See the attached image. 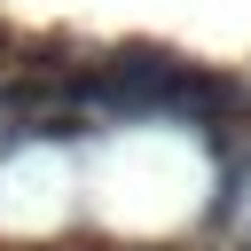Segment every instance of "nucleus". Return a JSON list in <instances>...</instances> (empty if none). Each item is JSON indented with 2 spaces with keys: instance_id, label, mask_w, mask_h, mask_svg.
<instances>
[{
  "instance_id": "f257e3e1",
  "label": "nucleus",
  "mask_w": 251,
  "mask_h": 251,
  "mask_svg": "<svg viewBox=\"0 0 251 251\" xmlns=\"http://www.w3.org/2000/svg\"><path fill=\"white\" fill-rule=\"evenodd\" d=\"M235 102H243V78L235 71L180 63V55H173V71L157 86V118H188V126H220V118H235Z\"/></svg>"
},
{
  "instance_id": "f03ea898",
  "label": "nucleus",
  "mask_w": 251,
  "mask_h": 251,
  "mask_svg": "<svg viewBox=\"0 0 251 251\" xmlns=\"http://www.w3.org/2000/svg\"><path fill=\"white\" fill-rule=\"evenodd\" d=\"M86 110H39L31 126H16V141H39V149H63V141H86Z\"/></svg>"
},
{
  "instance_id": "7ed1b4c3",
  "label": "nucleus",
  "mask_w": 251,
  "mask_h": 251,
  "mask_svg": "<svg viewBox=\"0 0 251 251\" xmlns=\"http://www.w3.org/2000/svg\"><path fill=\"white\" fill-rule=\"evenodd\" d=\"M8 47H16V39H8V24H0V55H8Z\"/></svg>"
}]
</instances>
